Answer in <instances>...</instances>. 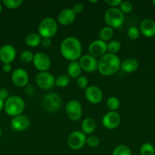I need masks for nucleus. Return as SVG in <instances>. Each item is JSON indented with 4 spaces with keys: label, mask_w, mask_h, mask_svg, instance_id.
<instances>
[{
    "label": "nucleus",
    "mask_w": 155,
    "mask_h": 155,
    "mask_svg": "<svg viewBox=\"0 0 155 155\" xmlns=\"http://www.w3.org/2000/svg\"><path fill=\"white\" fill-rule=\"evenodd\" d=\"M70 83V77L65 74L59 76L56 79V86L60 88H65L68 86Z\"/></svg>",
    "instance_id": "obj_27"
},
{
    "label": "nucleus",
    "mask_w": 155,
    "mask_h": 155,
    "mask_svg": "<svg viewBox=\"0 0 155 155\" xmlns=\"http://www.w3.org/2000/svg\"><path fill=\"white\" fill-rule=\"evenodd\" d=\"M140 30L135 26H131L127 30V35L129 38L132 40H135L139 38L140 36Z\"/></svg>",
    "instance_id": "obj_31"
},
{
    "label": "nucleus",
    "mask_w": 155,
    "mask_h": 155,
    "mask_svg": "<svg viewBox=\"0 0 155 155\" xmlns=\"http://www.w3.org/2000/svg\"><path fill=\"white\" fill-rule=\"evenodd\" d=\"M2 70L5 73L11 72V71H12V65H11V64H4L2 66Z\"/></svg>",
    "instance_id": "obj_40"
},
{
    "label": "nucleus",
    "mask_w": 155,
    "mask_h": 155,
    "mask_svg": "<svg viewBox=\"0 0 155 155\" xmlns=\"http://www.w3.org/2000/svg\"><path fill=\"white\" fill-rule=\"evenodd\" d=\"M112 155H132V151L127 145H120L114 148Z\"/></svg>",
    "instance_id": "obj_26"
},
{
    "label": "nucleus",
    "mask_w": 155,
    "mask_h": 155,
    "mask_svg": "<svg viewBox=\"0 0 155 155\" xmlns=\"http://www.w3.org/2000/svg\"><path fill=\"white\" fill-rule=\"evenodd\" d=\"M121 49V44L117 40H112L107 43V51L111 54L119 52Z\"/></svg>",
    "instance_id": "obj_29"
},
{
    "label": "nucleus",
    "mask_w": 155,
    "mask_h": 155,
    "mask_svg": "<svg viewBox=\"0 0 155 155\" xmlns=\"http://www.w3.org/2000/svg\"><path fill=\"white\" fill-rule=\"evenodd\" d=\"M84 95L88 102L93 104H97L103 99V92L96 86H90L85 89Z\"/></svg>",
    "instance_id": "obj_14"
},
{
    "label": "nucleus",
    "mask_w": 155,
    "mask_h": 155,
    "mask_svg": "<svg viewBox=\"0 0 155 155\" xmlns=\"http://www.w3.org/2000/svg\"><path fill=\"white\" fill-rule=\"evenodd\" d=\"M33 57H34V54L31 52L30 51H28V50H25V51H22L20 55V58H21V61L23 62V63L29 64L33 62Z\"/></svg>",
    "instance_id": "obj_30"
},
{
    "label": "nucleus",
    "mask_w": 155,
    "mask_h": 155,
    "mask_svg": "<svg viewBox=\"0 0 155 155\" xmlns=\"http://www.w3.org/2000/svg\"><path fill=\"white\" fill-rule=\"evenodd\" d=\"M121 66L120 59L116 54L106 53L98 61V71L101 75L109 77L118 72Z\"/></svg>",
    "instance_id": "obj_2"
},
{
    "label": "nucleus",
    "mask_w": 155,
    "mask_h": 155,
    "mask_svg": "<svg viewBox=\"0 0 155 155\" xmlns=\"http://www.w3.org/2000/svg\"><path fill=\"white\" fill-rule=\"evenodd\" d=\"M141 155H155V148L150 143H144L140 148Z\"/></svg>",
    "instance_id": "obj_28"
},
{
    "label": "nucleus",
    "mask_w": 155,
    "mask_h": 155,
    "mask_svg": "<svg viewBox=\"0 0 155 155\" xmlns=\"http://www.w3.org/2000/svg\"><path fill=\"white\" fill-rule=\"evenodd\" d=\"M5 111L11 117L21 115L25 108V102L22 98L18 95H13L8 98L5 102Z\"/></svg>",
    "instance_id": "obj_3"
},
{
    "label": "nucleus",
    "mask_w": 155,
    "mask_h": 155,
    "mask_svg": "<svg viewBox=\"0 0 155 155\" xmlns=\"http://www.w3.org/2000/svg\"><path fill=\"white\" fill-rule=\"evenodd\" d=\"M1 135H2V132H1V130H0V137H1Z\"/></svg>",
    "instance_id": "obj_46"
},
{
    "label": "nucleus",
    "mask_w": 155,
    "mask_h": 155,
    "mask_svg": "<svg viewBox=\"0 0 155 155\" xmlns=\"http://www.w3.org/2000/svg\"><path fill=\"white\" fill-rule=\"evenodd\" d=\"M60 53L64 58L76 61L81 56L82 46L80 40L74 36H68L63 39L60 45Z\"/></svg>",
    "instance_id": "obj_1"
},
{
    "label": "nucleus",
    "mask_w": 155,
    "mask_h": 155,
    "mask_svg": "<svg viewBox=\"0 0 155 155\" xmlns=\"http://www.w3.org/2000/svg\"><path fill=\"white\" fill-rule=\"evenodd\" d=\"M120 10L123 14H129L132 12L133 9V5L132 3L129 1H122L121 4L119 5Z\"/></svg>",
    "instance_id": "obj_33"
},
{
    "label": "nucleus",
    "mask_w": 155,
    "mask_h": 155,
    "mask_svg": "<svg viewBox=\"0 0 155 155\" xmlns=\"http://www.w3.org/2000/svg\"><path fill=\"white\" fill-rule=\"evenodd\" d=\"M25 91H26V93L27 94V95H31L33 93V87L32 86H30V85H27V86H26V89H25Z\"/></svg>",
    "instance_id": "obj_41"
},
{
    "label": "nucleus",
    "mask_w": 155,
    "mask_h": 155,
    "mask_svg": "<svg viewBox=\"0 0 155 155\" xmlns=\"http://www.w3.org/2000/svg\"><path fill=\"white\" fill-rule=\"evenodd\" d=\"M2 10V5L0 4V13H1Z\"/></svg>",
    "instance_id": "obj_44"
},
{
    "label": "nucleus",
    "mask_w": 155,
    "mask_h": 155,
    "mask_svg": "<svg viewBox=\"0 0 155 155\" xmlns=\"http://www.w3.org/2000/svg\"><path fill=\"white\" fill-rule=\"evenodd\" d=\"M71 9H72V10L74 11V13L77 15V14H79L81 13V12H82V11L84 10V5L83 4H81V3L80 2L75 3V4L73 5L72 8Z\"/></svg>",
    "instance_id": "obj_37"
},
{
    "label": "nucleus",
    "mask_w": 155,
    "mask_h": 155,
    "mask_svg": "<svg viewBox=\"0 0 155 155\" xmlns=\"http://www.w3.org/2000/svg\"><path fill=\"white\" fill-rule=\"evenodd\" d=\"M96 130V122L93 118L88 117L84 120L81 123L82 133L85 135H90Z\"/></svg>",
    "instance_id": "obj_21"
},
{
    "label": "nucleus",
    "mask_w": 155,
    "mask_h": 155,
    "mask_svg": "<svg viewBox=\"0 0 155 155\" xmlns=\"http://www.w3.org/2000/svg\"><path fill=\"white\" fill-rule=\"evenodd\" d=\"M62 105L61 97L56 93H49L44 96L42 101V106L46 111L56 112Z\"/></svg>",
    "instance_id": "obj_6"
},
{
    "label": "nucleus",
    "mask_w": 155,
    "mask_h": 155,
    "mask_svg": "<svg viewBox=\"0 0 155 155\" xmlns=\"http://www.w3.org/2000/svg\"><path fill=\"white\" fill-rule=\"evenodd\" d=\"M76 18V14L71 8L63 9L58 15V21L62 26H68L72 24Z\"/></svg>",
    "instance_id": "obj_18"
},
{
    "label": "nucleus",
    "mask_w": 155,
    "mask_h": 155,
    "mask_svg": "<svg viewBox=\"0 0 155 155\" xmlns=\"http://www.w3.org/2000/svg\"><path fill=\"white\" fill-rule=\"evenodd\" d=\"M138 65L139 64L136 59L133 58H129L122 62L120 68L123 72L131 74L138 70Z\"/></svg>",
    "instance_id": "obj_20"
},
{
    "label": "nucleus",
    "mask_w": 155,
    "mask_h": 155,
    "mask_svg": "<svg viewBox=\"0 0 155 155\" xmlns=\"http://www.w3.org/2000/svg\"><path fill=\"white\" fill-rule=\"evenodd\" d=\"M58 30V25L53 18H45L41 21L38 27L39 35L42 38H53L56 34Z\"/></svg>",
    "instance_id": "obj_5"
},
{
    "label": "nucleus",
    "mask_w": 155,
    "mask_h": 155,
    "mask_svg": "<svg viewBox=\"0 0 155 155\" xmlns=\"http://www.w3.org/2000/svg\"><path fill=\"white\" fill-rule=\"evenodd\" d=\"M88 2H90V3H97V0H95V1H88Z\"/></svg>",
    "instance_id": "obj_43"
},
{
    "label": "nucleus",
    "mask_w": 155,
    "mask_h": 155,
    "mask_svg": "<svg viewBox=\"0 0 155 155\" xmlns=\"http://www.w3.org/2000/svg\"><path fill=\"white\" fill-rule=\"evenodd\" d=\"M30 126V120L25 115L14 117L11 121V127L16 132H22L27 130Z\"/></svg>",
    "instance_id": "obj_16"
},
{
    "label": "nucleus",
    "mask_w": 155,
    "mask_h": 155,
    "mask_svg": "<svg viewBox=\"0 0 155 155\" xmlns=\"http://www.w3.org/2000/svg\"><path fill=\"white\" fill-rule=\"evenodd\" d=\"M42 37L39 35V33H29L25 38V42L27 45L30 47H36L41 43Z\"/></svg>",
    "instance_id": "obj_23"
},
{
    "label": "nucleus",
    "mask_w": 155,
    "mask_h": 155,
    "mask_svg": "<svg viewBox=\"0 0 155 155\" xmlns=\"http://www.w3.org/2000/svg\"><path fill=\"white\" fill-rule=\"evenodd\" d=\"M86 144L91 148H96L100 144V139L98 137L95 136H91L87 138Z\"/></svg>",
    "instance_id": "obj_35"
},
{
    "label": "nucleus",
    "mask_w": 155,
    "mask_h": 155,
    "mask_svg": "<svg viewBox=\"0 0 155 155\" xmlns=\"http://www.w3.org/2000/svg\"><path fill=\"white\" fill-rule=\"evenodd\" d=\"M113 34V29L109 27H104L100 30V33H99V37H100V40L106 42L112 39Z\"/></svg>",
    "instance_id": "obj_24"
},
{
    "label": "nucleus",
    "mask_w": 155,
    "mask_h": 155,
    "mask_svg": "<svg viewBox=\"0 0 155 155\" xmlns=\"http://www.w3.org/2000/svg\"><path fill=\"white\" fill-rule=\"evenodd\" d=\"M121 122V117L116 111L107 112L102 119L103 127L108 130H114L117 128Z\"/></svg>",
    "instance_id": "obj_13"
},
{
    "label": "nucleus",
    "mask_w": 155,
    "mask_h": 155,
    "mask_svg": "<svg viewBox=\"0 0 155 155\" xmlns=\"http://www.w3.org/2000/svg\"><path fill=\"white\" fill-rule=\"evenodd\" d=\"M65 112L71 120H79L82 115L81 104L77 100H71L65 105Z\"/></svg>",
    "instance_id": "obj_8"
},
{
    "label": "nucleus",
    "mask_w": 155,
    "mask_h": 155,
    "mask_svg": "<svg viewBox=\"0 0 155 155\" xmlns=\"http://www.w3.org/2000/svg\"><path fill=\"white\" fill-rule=\"evenodd\" d=\"M152 3H153V5L155 6V0H153V1H152Z\"/></svg>",
    "instance_id": "obj_45"
},
{
    "label": "nucleus",
    "mask_w": 155,
    "mask_h": 155,
    "mask_svg": "<svg viewBox=\"0 0 155 155\" xmlns=\"http://www.w3.org/2000/svg\"><path fill=\"white\" fill-rule=\"evenodd\" d=\"M5 6L9 9H15L21 6L23 3L22 0H4L3 1Z\"/></svg>",
    "instance_id": "obj_32"
},
{
    "label": "nucleus",
    "mask_w": 155,
    "mask_h": 155,
    "mask_svg": "<svg viewBox=\"0 0 155 155\" xmlns=\"http://www.w3.org/2000/svg\"><path fill=\"white\" fill-rule=\"evenodd\" d=\"M33 64L35 68L40 71V72H44L50 69L51 61L46 53L37 52L34 54Z\"/></svg>",
    "instance_id": "obj_11"
},
{
    "label": "nucleus",
    "mask_w": 155,
    "mask_h": 155,
    "mask_svg": "<svg viewBox=\"0 0 155 155\" xmlns=\"http://www.w3.org/2000/svg\"><path fill=\"white\" fill-rule=\"evenodd\" d=\"M4 106H5L4 101H2V100L0 99V111H1L3 108H4Z\"/></svg>",
    "instance_id": "obj_42"
},
{
    "label": "nucleus",
    "mask_w": 155,
    "mask_h": 155,
    "mask_svg": "<svg viewBox=\"0 0 155 155\" xmlns=\"http://www.w3.org/2000/svg\"><path fill=\"white\" fill-rule=\"evenodd\" d=\"M76 84L81 89H86L88 87V80L84 76H80L78 78H77Z\"/></svg>",
    "instance_id": "obj_34"
},
{
    "label": "nucleus",
    "mask_w": 155,
    "mask_h": 155,
    "mask_svg": "<svg viewBox=\"0 0 155 155\" xmlns=\"http://www.w3.org/2000/svg\"><path fill=\"white\" fill-rule=\"evenodd\" d=\"M122 0H105V3L111 8H116L117 6H119Z\"/></svg>",
    "instance_id": "obj_36"
},
{
    "label": "nucleus",
    "mask_w": 155,
    "mask_h": 155,
    "mask_svg": "<svg viewBox=\"0 0 155 155\" xmlns=\"http://www.w3.org/2000/svg\"><path fill=\"white\" fill-rule=\"evenodd\" d=\"M88 51L90 55L94 58H101L106 54L107 51V43L100 39H96L91 42L88 46Z\"/></svg>",
    "instance_id": "obj_10"
},
{
    "label": "nucleus",
    "mask_w": 155,
    "mask_h": 155,
    "mask_svg": "<svg viewBox=\"0 0 155 155\" xmlns=\"http://www.w3.org/2000/svg\"><path fill=\"white\" fill-rule=\"evenodd\" d=\"M40 44L44 48H49L52 44L51 39H50V38H42Z\"/></svg>",
    "instance_id": "obj_39"
},
{
    "label": "nucleus",
    "mask_w": 155,
    "mask_h": 155,
    "mask_svg": "<svg viewBox=\"0 0 155 155\" xmlns=\"http://www.w3.org/2000/svg\"><path fill=\"white\" fill-rule=\"evenodd\" d=\"M140 32L146 37L155 36V21L151 19H144L140 24Z\"/></svg>",
    "instance_id": "obj_19"
},
{
    "label": "nucleus",
    "mask_w": 155,
    "mask_h": 155,
    "mask_svg": "<svg viewBox=\"0 0 155 155\" xmlns=\"http://www.w3.org/2000/svg\"><path fill=\"white\" fill-rule=\"evenodd\" d=\"M16 57V50L12 45H5L0 48V60L4 64H11Z\"/></svg>",
    "instance_id": "obj_17"
},
{
    "label": "nucleus",
    "mask_w": 155,
    "mask_h": 155,
    "mask_svg": "<svg viewBox=\"0 0 155 155\" xmlns=\"http://www.w3.org/2000/svg\"><path fill=\"white\" fill-rule=\"evenodd\" d=\"M81 68L79 64V62L78 61H71V63L68 64V68H67L68 77L74 79L78 78L81 76Z\"/></svg>",
    "instance_id": "obj_22"
},
{
    "label": "nucleus",
    "mask_w": 155,
    "mask_h": 155,
    "mask_svg": "<svg viewBox=\"0 0 155 155\" xmlns=\"http://www.w3.org/2000/svg\"><path fill=\"white\" fill-rule=\"evenodd\" d=\"M12 83L17 87H24L28 85L29 75L25 70L18 68L12 74Z\"/></svg>",
    "instance_id": "obj_15"
},
{
    "label": "nucleus",
    "mask_w": 155,
    "mask_h": 155,
    "mask_svg": "<svg viewBox=\"0 0 155 155\" xmlns=\"http://www.w3.org/2000/svg\"><path fill=\"white\" fill-rule=\"evenodd\" d=\"M36 83L37 86L44 90L52 89L55 86L56 79L50 73L47 71L38 73L36 77Z\"/></svg>",
    "instance_id": "obj_7"
},
{
    "label": "nucleus",
    "mask_w": 155,
    "mask_h": 155,
    "mask_svg": "<svg viewBox=\"0 0 155 155\" xmlns=\"http://www.w3.org/2000/svg\"><path fill=\"white\" fill-rule=\"evenodd\" d=\"M86 135L82 131H74L68 138V145L73 150H79L86 144Z\"/></svg>",
    "instance_id": "obj_9"
},
{
    "label": "nucleus",
    "mask_w": 155,
    "mask_h": 155,
    "mask_svg": "<svg viewBox=\"0 0 155 155\" xmlns=\"http://www.w3.org/2000/svg\"><path fill=\"white\" fill-rule=\"evenodd\" d=\"M106 106L110 111H116L120 106V101L117 97L111 96L106 101Z\"/></svg>",
    "instance_id": "obj_25"
},
{
    "label": "nucleus",
    "mask_w": 155,
    "mask_h": 155,
    "mask_svg": "<svg viewBox=\"0 0 155 155\" xmlns=\"http://www.w3.org/2000/svg\"><path fill=\"white\" fill-rule=\"evenodd\" d=\"M79 64L83 71L88 73H94L98 70V61L90 54L81 56L79 60Z\"/></svg>",
    "instance_id": "obj_12"
},
{
    "label": "nucleus",
    "mask_w": 155,
    "mask_h": 155,
    "mask_svg": "<svg viewBox=\"0 0 155 155\" xmlns=\"http://www.w3.org/2000/svg\"><path fill=\"white\" fill-rule=\"evenodd\" d=\"M8 97H9V92H8L7 89L2 88L0 89V99L4 101V100H7Z\"/></svg>",
    "instance_id": "obj_38"
},
{
    "label": "nucleus",
    "mask_w": 155,
    "mask_h": 155,
    "mask_svg": "<svg viewBox=\"0 0 155 155\" xmlns=\"http://www.w3.org/2000/svg\"><path fill=\"white\" fill-rule=\"evenodd\" d=\"M104 20L107 27L116 29L122 25L125 16L124 14L118 8H109L105 12Z\"/></svg>",
    "instance_id": "obj_4"
}]
</instances>
